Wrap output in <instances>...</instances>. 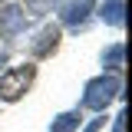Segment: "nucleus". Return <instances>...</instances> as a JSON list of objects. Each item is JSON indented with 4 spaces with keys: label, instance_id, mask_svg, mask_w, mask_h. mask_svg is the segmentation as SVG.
Instances as JSON below:
<instances>
[{
    "label": "nucleus",
    "instance_id": "1",
    "mask_svg": "<svg viewBox=\"0 0 132 132\" xmlns=\"http://www.w3.org/2000/svg\"><path fill=\"white\" fill-rule=\"evenodd\" d=\"M112 99H122V79H119V73H102L82 86L79 106L89 112H106Z\"/></svg>",
    "mask_w": 132,
    "mask_h": 132
},
{
    "label": "nucleus",
    "instance_id": "2",
    "mask_svg": "<svg viewBox=\"0 0 132 132\" xmlns=\"http://www.w3.org/2000/svg\"><path fill=\"white\" fill-rule=\"evenodd\" d=\"M33 79H36V66L33 63L10 66L0 76V102H20V99L27 96V89L33 86Z\"/></svg>",
    "mask_w": 132,
    "mask_h": 132
},
{
    "label": "nucleus",
    "instance_id": "3",
    "mask_svg": "<svg viewBox=\"0 0 132 132\" xmlns=\"http://www.w3.org/2000/svg\"><path fill=\"white\" fill-rule=\"evenodd\" d=\"M60 43H63V30H60L56 23H46V27L30 40V46H27L30 50V60H50V56L60 50Z\"/></svg>",
    "mask_w": 132,
    "mask_h": 132
},
{
    "label": "nucleus",
    "instance_id": "4",
    "mask_svg": "<svg viewBox=\"0 0 132 132\" xmlns=\"http://www.w3.org/2000/svg\"><path fill=\"white\" fill-rule=\"evenodd\" d=\"M27 23H30V16L23 7H16V3H0V36H20V33L27 30Z\"/></svg>",
    "mask_w": 132,
    "mask_h": 132
},
{
    "label": "nucleus",
    "instance_id": "5",
    "mask_svg": "<svg viewBox=\"0 0 132 132\" xmlns=\"http://www.w3.org/2000/svg\"><path fill=\"white\" fill-rule=\"evenodd\" d=\"M96 10V0H66L60 7V23L69 30H79L82 23L89 20V13Z\"/></svg>",
    "mask_w": 132,
    "mask_h": 132
},
{
    "label": "nucleus",
    "instance_id": "6",
    "mask_svg": "<svg viewBox=\"0 0 132 132\" xmlns=\"http://www.w3.org/2000/svg\"><path fill=\"white\" fill-rule=\"evenodd\" d=\"M99 20H102L106 27L122 30V27H126V0H102V7H99Z\"/></svg>",
    "mask_w": 132,
    "mask_h": 132
},
{
    "label": "nucleus",
    "instance_id": "7",
    "mask_svg": "<svg viewBox=\"0 0 132 132\" xmlns=\"http://www.w3.org/2000/svg\"><path fill=\"white\" fill-rule=\"evenodd\" d=\"M122 66H126V43L116 40L102 50V69L106 73H122Z\"/></svg>",
    "mask_w": 132,
    "mask_h": 132
},
{
    "label": "nucleus",
    "instance_id": "8",
    "mask_svg": "<svg viewBox=\"0 0 132 132\" xmlns=\"http://www.w3.org/2000/svg\"><path fill=\"white\" fill-rule=\"evenodd\" d=\"M82 122L79 109H69V112H60L56 119H53V126H50V132H76Z\"/></svg>",
    "mask_w": 132,
    "mask_h": 132
},
{
    "label": "nucleus",
    "instance_id": "9",
    "mask_svg": "<svg viewBox=\"0 0 132 132\" xmlns=\"http://www.w3.org/2000/svg\"><path fill=\"white\" fill-rule=\"evenodd\" d=\"M60 0H27V16H46V13H53V7H56Z\"/></svg>",
    "mask_w": 132,
    "mask_h": 132
},
{
    "label": "nucleus",
    "instance_id": "10",
    "mask_svg": "<svg viewBox=\"0 0 132 132\" xmlns=\"http://www.w3.org/2000/svg\"><path fill=\"white\" fill-rule=\"evenodd\" d=\"M112 132H126V112H119V116H116V122H112Z\"/></svg>",
    "mask_w": 132,
    "mask_h": 132
},
{
    "label": "nucleus",
    "instance_id": "11",
    "mask_svg": "<svg viewBox=\"0 0 132 132\" xmlns=\"http://www.w3.org/2000/svg\"><path fill=\"white\" fill-rule=\"evenodd\" d=\"M102 126H106V119H93V122L86 126V132H99V129H102Z\"/></svg>",
    "mask_w": 132,
    "mask_h": 132
},
{
    "label": "nucleus",
    "instance_id": "12",
    "mask_svg": "<svg viewBox=\"0 0 132 132\" xmlns=\"http://www.w3.org/2000/svg\"><path fill=\"white\" fill-rule=\"evenodd\" d=\"M0 3H10V0H0Z\"/></svg>",
    "mask_w": 132,
    "mask_h": 132
}]
</instances>
